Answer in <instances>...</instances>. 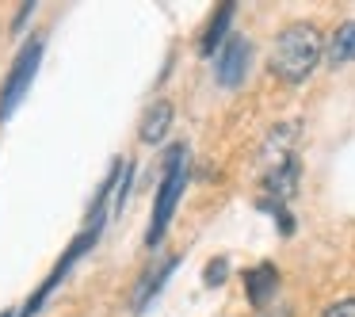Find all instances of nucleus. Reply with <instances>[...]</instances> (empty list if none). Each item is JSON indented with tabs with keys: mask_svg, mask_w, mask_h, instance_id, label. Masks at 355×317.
Instances as JSON below:
<instances>
[{
	"mask_svg": "<svg viewBox=\"0 0 355 317\" xmlns=\"http://www.w3.org/2000/svg\"><path fill=\"white\" fill-rule=\"evenodd\" d=\"M321 54H324L321 31L313 24H291L275 35V46L268 54V69L279 80H286V85H302L317 69Z\"/></svg>",
	"mask_w": 355,
	"mask_h": 317,
	"instance_id": "nucleus-1",
	"label": "nucleus"
},
{
	"mask_svg": "<svg viewBox=\"0 0 355 317\" xmlns=\"http://www.w3.org/2000/svg\"><path fill=\"white\" fill-rule=\"evenodd\" d=\"M230 19H233V4H222V8L210 16V24H207V35H202V54H214V46H222V39H225V27H230Z\"/></svg>",
	"mask_w": 355,
	"mask_h": 317,
	"instance_id": "nucleus-10",
	"label": "nucleus"
},
{
	"mask_svg": "<svg viewBox=\"0 0 355 317\" xmlns=\"http://www.w3.org/2000/svg\"><path fill=\"white\" fill-rule=\"evenodd\" d=\"M321 317H355V298H340V302H332V306L324 309Z\"/></svg>",
	"mask_w": 355,
	"mask_h": 317,
	"instance_id": "nucleus-12",
	"label": "nucleus"
},
{
	"mask_svg": "<svg viewBox=\"0 0 355 317\" xmlns=\"http://www.w3.org/2000/svg\"><path fill=\"white\" fill-rule=\"evenodd\" d=\"M260 317H263V314H260ZM275 317H291V309H286V306H283V309H279V314H275Z\"/></svg>",
	"mask_w": 355,
	"mask_h": 317,
	"instance_id": "nucleus-13",
	"label": "nucleus"
},
{
	"mask_svg": "<svg viewBox=\"0 0 355 317\" xmlns=\"http://www.w3.org/2000/svg\"><path fill=\"white\" fill-rule=\"evenodd\" d=\"M225 275H230V260H225V256H218V260L207 264V271H202V283H207V286H222Z\"/></svg>",
	"mask_w": 355,
	"mask_h": 317,
	"instance_id": "nucleus-11",
	"label": "nucleus"
},
{
	"mask_svg": "<svg viewBox=\"0 0 355 317\" xmlns=\"http://www.w3.org/2000/svg\"><path fill=\"white\" fill-rule=\"evenodd\" d=\"M294 146H298V123H275L268 130V138H263V146H260V172H271V169H279V164L298 161V157H294Z\"/></svg>",
	"mask_w": 355,
	"mask_h": 317,
	"instance_id": "nucleus-5",
	"label": "nucleus"
},
{
	"mask_svg": "<svg viewBox=\"0 0 355 317\" xmlns=\"http://www.w3.org/2000/svg\"><path fill=\"white\" fill-rule=\"evenodd\" d=\"M184 187H187V146L176 142L164 153V176H161V187H157L153 218H149V230H146V248H157L164 241L172 214H176V203L184 199Z\"/></svg>",
	"mask_w": 355,
	"mask_h": 317,
	"instance_id": "nucleus-2",
	"label": "nucleus"
},
{
	"mask_svg": "<svg viewBox=\"0 0 355 317\" xmlns=\"http://www.w3.org/2000/svg\"><path fill=\"white\" fill-rule=\"evenodd\" d=\"M42 50H46L42 39H27L24 46H19L8 77L0 85V123H8L19 103L31 96V85H35V77H39V65H42Z\"/></svg>",
	"mask_w": 355,
	"mask_h": 317,
	"instance_id": "nucleus-3",
	"label": "nucleus"
},
{
	"mask_svg": "<svg viewBox=\"0 0 355 317\" xmlns=\"http://www.w3.org/2000/svg\"><path fill=\"white\" fill-rule=\"evenodd\" d=\"M324 62L329 65H347L355 62V24H340L324 42Z\"/></svg>",
	"mask_w": 355,
	"mask_h": 317,
	"instance_id": "nucleus-9",
	"label": "nucleus"
},
{
	"mask_svg": "<svg viewBox=\"0 0 355 317\" xmlns=\"http://www.w3.org/2000/svg\"><path fill=\"white\" fill-rule=\"evenodd\" d=\"M176 268H180V256H164V260L157 264V268H149L146 275H141L138 291H134V302H130V306H134V314H141V309H146L149 302L157 298V294H161V286L168 283V275H172Z\"/></svg>",
	"mask_w": 355,
	"mask_h": 317,
	"instance_id": "nucleus-6",
	"label": "nucleus"
},
{
	"mask_svg": "<svg viewBox=\"0 0 355 317\" xmlns=\"http://www.w3.org/2000/svg\"><path fill=\"white\" fill-rule=\"evenodd\" d=\"M248 62H252V42H248L245 35H230V39L222 42V50H218V58H214L218 85L237 88L241 80H245V73H248Z\"/></svg>",
	"mask_w": 355,
	"mask_h": 317,
	"instance_id": "nucleus-4",
	"label": "nucleus"
},
{
	"mask_svg": "<svg viewBox=\"0 0 355 317\" xmlns=\"http://www.w3.org/2000/svg\"><path fill=\"white\" fill-rule=\"evenodd\" d=\"M168 126H172V103L153 100L146 108V115H141V123H138V138L146 142V146H157V142L168 134Z\"/></svg>",
	"mask_w": 355,
	"mask_h": 317,
	"instance_id": "nucleus-8",
	"label": "nucleus"
},
{
	"mask_svg": "<svg viewBox=\"0 0 355 317\" xmlns=\"http://www.w3.org/2000/svg\"><path fill=\"white\" fill-rule=\"evenodd\" d=\"M0 317H12V314H0Z\"/></svg>",
	"mask_w": 355,
	"mask_h": 317,
	"instance_id": "nucleus-14",
	"label": "nucleus"
},
{
	"mask_svg": "<svg viewBox=\"0 0 355 317\" xmlns=\"http://www.w3.org/2000/svg\"><path fill=\"white\" fill-rule=\"evenodd\" d=\"M245 291H248V302L256 309H263L279 291V268L275 264H256L252 271H245Z\"/></svg>",
	"mask_w": 355,
	"mask_h": 317,
	"instance_id": "nucleus-7",
	"label": "nucleus"
}]
</instances>
